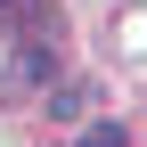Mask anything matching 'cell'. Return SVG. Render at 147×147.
<instances>
[{"label": "cell", "mask_w": 147, "mask_h": 147, "mask_svg": "<svg viewBox=\"0 0 147 147\" xmlns=\"http://www.w3.org/2000/svg\"><path fill=\"white\" fill-rule=\"evenodd\" d=\"M41 82H57V41L33 33V41L8 49V90H41Z\"/></svg>", "instance_id": "cell-1"}, {"label": "cell", "mask_w": 147, "mask_h": 147, "mask_svg": "<svg viewBox=\"0 0 147 147\" xmlns=\"http://www.w3.org/2000/svg\"><path fill=\"white\" fill-rule=\"evenodd\" d=\"M49 115L57 123H82L90 115V82H49Z\"/></svg>", "instance_id": "cell-2"}, {"label": "cell", "mask_w": 147, "mask_h": 147, "mask_svg": "<svg viewBox=\"0 0 147 147\" xmlns=\"http://www.w3.org/2000/svg\"><path fill=\"white\" fill-rule=\"evenodd\" d=\"M0 16H16V25H41V33H49V8H41V0H0Z\"/></svg>", "instance_id": "cell-4"}, {"label": "cell", "mask_w": 147, "mask_h": 147, "mask_svg": "<svg viewBox=\"0 0 147 147\" xmlns=\"http://www.w3.org/2000/svg\"><path fill=\"white\" fill-rule=\"evenodd\" d=\"M74 147H131V131H123V123H106V115H98V123L82 115V131H74Z\"/></svg>", "instance_id": "cell-3"}]
</instances>
